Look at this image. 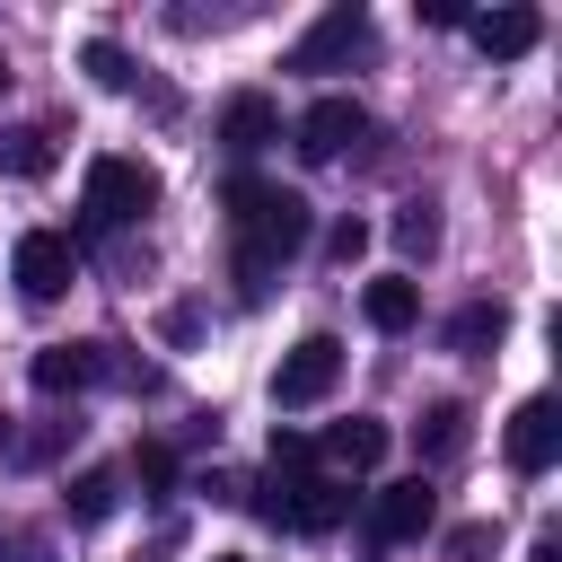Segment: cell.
<instances>
[{
	"label": "cell",
	"instance_id": "obj_14",
	"mask_svg": "<svg viewBox=\"0 0 562 562\" xmlns=\"http://www.w3.org/2000/svg\"><path fill=\"white\" fill-rule=\"evenodd\" d=\"M316 448H325V457H334L342 474H369V465L386 457V422H369V413H351V422H334V430H325Z\"/></svg>",
	"mask_w": 562,
	"mask_h": 562
},
{
	"label": "cell",
	"instance_id": "obj_28",
	"mask_svg": "<svg viewBox=\"0 0 562 562\" xmlns=\"http://www.w3.org/2000/svg\"><path fill=\"white\" fill-rule=\"evenodd\" d=\"M0 88H9V70H0Z\"/></svg>",
	"mask_w": 562,
	"mask_h": 562
},
{
	"label": "cell",
	"instance_id": "obj_12",
	"mask_svg": "<svg viewBox=\"0 0 562 562\" xmlns=\"http://www.w3.org/2000/svg\"><path fill=\"white\" fill-rule=\"evenodd\" d=\"M465 35H474L492 61H518V53H536L544 18H536V9H492V18H465Z\"/></svg>",
	"mask_w": 562,
	"mask_h": 562
},
{
	"label": "cell",
	"instance_id": "obj_2",
	"mask_svg": "<svg viewBox=\"0 0 562 562\" xmlns=\"http://www.w3.org/2000/svg\"><path fill=\"white\" fill-rule=\"evenodd\" d=\"M79 211H88V228H132V220L158 211V176L123 149H97L88 176H79Z\"/></svg>",
	"mask_w": 562,
	"mask_h": 562
},
{
	"label": "cell",
	"instance_id": "obj_11",
	"mask_svg": "<svg viewBox=\"0 0 562 562\" xmlns=\"http://www.w3.org/2000/svg\"><path fill=\"white\" fill-rule=\"evenodd\" d=\"M220 140H228L237 158H255V149H272V140H281V105H272L263 88H237V97L220 105Z\"/></svg>",
	"mask_w": 562,
	"mask_h": 562
},
{
	"label": "cell",
	"instance_id": "obj_13",
	"mask_svg": "<svg viewBox=\"0 0 562 562\" xmlns=\"http://www.w3.org/2000/svg\"><path fill=\"white\" fill-rule=\"evenodd\" d=\"M360 316H369L378 334H413V316H422V281H404V272H378V281L360 290Z\"/></svg>",
	"mask_w": 562,
	"mask_h": 562
},
{
	"label": "cell",
	"instance_id": "obj_23",
	"mask_svg": "<svg viewBox=\"0 0 562 562\" xmlns=\"http://www.w3.org/2000/svg\"><path fill=\"white\" fill-rule=\"evenodd\" d=\"M369 255V220H334V263H360Z\"/></svg>",
	"mask_w": 562,
	"mask_h": 562
},
{
	"label": "cell",
	"instance_id": "obj_5",
	"mask_svg": "<svg viewBox=\"0 0 562 562\" xmlns=\"http://www.w3.org/2000/svg\"><path fill=\"white\" fill-rule=\"evenodd\" d=\"M369 140H378V123H369L360 97H316V105L299 114V158H316V167H334V158H369Z\"/></svg>",
	"mask_w": 562,
	"mask_h": 562
},
{
	"label": "cell",
	"instance_id": "obj_10",
	"mask_svg": "<svg viewBox=\"0 0 562 562\" xmlns=\"http://www.w3.org/2000/svg\"><path fill=\"white\" fill-rule=\"evenodd\" d=\"M501 448H509L518 474H544V465L562 457V413H553V395H527V404L509 413V439H501Z\"/></svg>",
	"mask_w": 562,
	"mask_h": 562
},
{
	"label": "cell",
	"instance_id": "obj_15",
	"mask_svg": "<svg viewBox=\"0 0 562 562\" xmlns=\"http://www.w3.org/2000/svg\"><path fill=\"white\" fill-rule=\"evenodd\" d=\"M61 501H70V527H105L114 501H123V474H114V465H88V474H70Z\"/></svg>",
	"mask_w": 562,
	"mask_h": 562
},
{
	"label": "cell",
	"instance_id": "obj_20",
	"mask_svg": "<svg viewBox=\"0 0 562 562\" xmlns=\"http://www.w3.org/2000/svg\"><path fill=\"white\" fill-rule=\"evenodd\" d=\"M132 483H140V492H167V483H176V448H167V439H140V448H132Z\"/></svg>",
	"mask_w": 562,
	"mask_h": 562
},
{
	"label": "cell",
	"instance_id": "obj_7",
	"mask_svg": "<svg viewBox=\"0 0 562 562\" xmlns=\"http://www.w3.org/2000/svg\"><path fill=\"white\" fill-rule=\"evenodd\" d=\"M9 281H18L35 307H53V299L79 281V246H70L61 228H26V237H18V255H9Z\"/></svg>",
	"mask_w": 562,
	"mask_h": 562
},
{
	"label": "cell",
	"instance_id": "obj_24",
	"mask_svg": "<svg viewBox=\"0 0 562 562\" xmlns=\"http://www.w3.org/2000/svg\"><path fill=\"white\" fill-rule=\"evenodd\" d=\"M483 553H492V527H483V518H474V527H457V536H448V562H483Z\"/></svg>",
	"mask_w": 562,
	"mask_h": 562
},
{
	"label": "cell",
	"instance_id": "obj_21",
	"mask_svg": "<svg viewBox=\"0 0 562 562\" xmlns=\"http://www.w3.org/2000/svg\"><path fill=\"white\" fill-rule=\"evenodd\" d=\"M395 237H404V255H430V246H439V202H404Z\"/></svg>",
	"mask_w": 562,
	"mask_h": 562
},
{
	"label": "cell",
	"instance_id": "obj_25",
	"mask_svg": "<svg viewBox=\"0 0 562 562\" xmlns=\"http://www.w3.org/2000/svg\"><path fill=\"white\" fill-rule=\"evenodd\" d=\"M9 562H44V544H35V536H18V544H9Z\"/></svg>",
	"mask_w": 562,
	"mask_h": 562
},
{
	"label": "cell",
	"instance_id": "obj_27",
	"mask_svg": "<svg viewBox=\"0 0 562 562\" xmlns=\"http://www.w3.org/2000/svg\"><path fill=\"white\" fill-rule=\"evenodd\" d=\"M211 562H237V553H211Z\"/></svg>",
	"mask_w": 562,
	"mask_h": 562
},
{
	"label": "cell",
	"instance_id": "obj_16",
	"mask_svg": "<svg viewBox=\"0 0 562 562\" xmlns=\"http://www.w3.org/2000/svg\"><path fill=\"white\" fill-rule=\"evenodd\" d=\"M413 448H422V465H448V457L465 448V404H430V413L413 422Z\"/></svg>",
	"mask_w": 562,
	"mask_h": 562
},
{
	"label": "cell",
	"instance_id": "obj_26",
	"mask_svg": "<svg viewBox=\"0 0 562 562\" xmlns=\"http://www.w3.org/2000/svg\"><path fill=\"white\" fill-rule=\"evenodd\" d=\"M527 562H562V544H553V536H544V544H536V553H527Z\"/></svg>",
	"mask_w": 562,
	"mask_h": 562
},
{
	"label": "cell",
	"instance_id": "obj_17",
	"mask_svg": "<svg viewBox=\"0 0 562 562\" xmlns=\"http://www.w3.org/2000/svg\"><path fill=\"white\" fill-rule=\"evenodd\" d=\"M79 70H88L97 88H132V53H123L114 35H88V44H79Z\"/></svg>",
	"mask_w": 562,
	"mask_h": 562
},
{
	"label": "cell",
	"instance_id": "obj_1",
	"mask_svg": "<svg viewBox=\"0 0 562 562\" xmlns=\"http://www.w3.org/2000/svg\"><path fill=\"white\" fill-rule=\"evenodd\" d=\"M228 228H237V299L255 307V299H272L281 263L307 246L316 211H307V193H290V184L237 176V184H228Z\"/></svg>",
	"mask_w": 562,
	"mask_h": 562
},
{
	"label": "cell",
	"instance_id": "obj_18",
	"mask_svg": "<svg viewBox=\"0 0 562 562\" xmlns=\"http://www.w3.org/2000/svg\"><path fill=\"white\" fill-rule=\"evenodd\" d=\"M0 167L9 176H44L53 167V132H35V123L26 132H0Z\"/></svg>",
	"mask_w": 562,
	"mask_h": 562
},
{
	"label": "cell",
	"instance_id": "obj_6",
	"mask_svg": "<svg viewBox=\"0 0 562 562\" xmlns=\"http://www.w3.org/2000/svg\"><path fill=\"white\" fill-rule=\"evenodd\" d=\"M334 378H342V342H334V334H307V342L281 351V369H272V404H281V413H307V404L334 395Z\"/></svg>",
	"mask_w": 562,
	"mask_h": 562
},
{
	"label": "cell",
	"instance_id": "obj_8",
	"mask_svg": "<svg viewBox=\"0 0 562 562\" xmlns=\"http://www.w3.org/2000/svg\"><path fill=\"white\" fill-rule=\"evenodd\" d=\"M351 53H369V9H360V0H334V9L290 44V70H342Z\"/></svg>",
	"mask_w": 562,
	"mask_h": 562
},
{
	"label": "cell",
	"instance_id": "obj_4",
	"mask_svg": "<svg viewBox=\"0 0 562 562\" xmlns=\"http://www.w3.org/2000/svg\"><path fill=\"white\" fill-rule=\"evenodd\" d=\"M26 378H35V395H88V386H105V378L149 386V369L114 360V342H44V351L26 360Z\"/></svg>",
	"mask_w": 562,
	"mask_h": 562
},
{
	"label": "cell",
	"instance_id": "obj_3",
	"mask_svg": "<svg viewBox=\"0 0 562 562\" xmlns=\"http://www.w3.org/2000/svg\"><path fill=\"white\" fill-rule=\"evenodd\" d=\"M255 509H263L272 527H290V536H334V527L351 518V492H342L334 474H272V483L255 492Z\"/></svg>",
	"mask_w": 562,
	"mask_h": 562
},
{
	"label": "cell",
	"instance_id": "obj_9",
	"mask_svg": "<svg viewBox=\"0 0 562 562\" xmlns=\"http://www.w3.org/2000/svg\"><path fill=\"white\" fill-rule=\"evenodd\" d=\"M430 518H439V492H430L422 474H404V483H386V492L369 501V536H378V544H413V536H430Z\"/></svg>",
	"mask_w": 562,
	"mask_h": 562
},
{
	"label": "cell",
	"instance_id": "obj_22",
	"mask_svg": "<svg viewBox=\"0 0 562 562\" xmlns=\"http://www.w3.org/2000/svg\"><path fill=\"white\" fill-rule=\"evenodd\" d=\"M316 465V439L307 430H272V474H307Z\"/></svg>",
	"mask_w": 562,
	"mask_h": 562
},
{
	"label": "cell",
	"instance_id": "obj_19",
	"mask_svg": "<svg viewBox=\"0 0 562 562\" xmlns=\"http://www.w3.org/2000/svg\"><path fill=\"white\" fill-rule=\"evenodd\" d=\"M483 342H501V307H483V299H474V307H457V316H448V351H483Z\"/></svg>",
	"mask_w": 562,
	"mask_h": 562
}]
</instances>
